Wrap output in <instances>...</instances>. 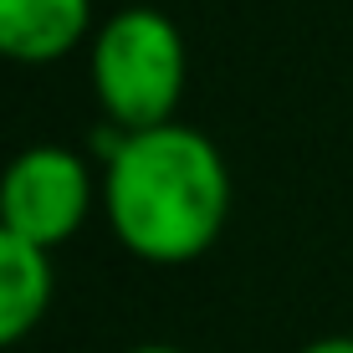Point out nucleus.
Here are the masks:
<instances>
[{
    "mask_svg": "<svg viewBox=\"0 0 353 353\" xmlns=\"http://www.w3.org/2000/svg\"><path fill=\"white\" fill-rule=\"evenodd\" d=\"M123 353H185V348H174V343H133Z\"/></svg>",
    "mask_w": 353,
    "mask_h": 353,
    "instance_id": "obj_7",
    "label": "nucleus"
},
{
    "mask_svg": "<svg viewBox=\"0 0 353 353\" xmlns=\"http://www.w3.org/2000/svg\"><path fill=\"white\" fill-rule=\"evenodd\" d=\"M297 353H353V333H327V338H312V343H302Z\"/></svg>",
    "mask_w": 353,
    "mask_h": 353,
    "instance_id": "obj_6",
    "label": "nucleus"
},
{
    "mask_svg": "<svg viewBox=\"0 0 353 353\" xmlns=\"http://www.w3.org/2000/svg\"><path fill=\"white\" fill-rule=\"evenodd\" d=\"M97 31L92 0H0V62L52 67Z\"/></svg>",
    "mask_w": 353,
    "mask_h": 353,
    "instance_id": "obj_4",
    "label": "nucleus"
},
{
    "mask_svg": "<svg viewBox=\"0 0 353 353\" xmlns=\"http://www.w3.org/2000/svg\"><path fill=\"white\" fill-rule=\"evenodd\" d=\"M103 205V174L67 143H26L0 169V225L41 251H62Z\"/></svg>",
    "mask_w": 353,
    "mask_h": 353,
    "instance_id": "obj_3",
    "label": "nucleus"
},
{
    "mask_svg": "<svg viewBox=\"0 0 353 353\" xmlns=\"http://www.w3.org/2000/svg\"><path fill=\"white\" fill-rule=\"evenodd\" d=\"M57 297V266L52 251L21 241L16 230L0 225V353L26 343L52 312Z\"/></svg>",
    "mask_w": 353,
    "mask_h": 353,
    "instance_id": "obj_5",
    "label": "nucleus"
},
{
    "mask_svg": "<svg viewBox=\"0 0 353 353\" xmlns=\"http://www.w3.org/2000/svg\"><path fill=\"white\" fill-rule=\"evenodd\" d=\"M103 149V221L143 266H190L230 225V164L210 133L159 123L143 133H97Z\"/></svg>",
    "mask_w": 353,
    "mask_h": 353,
    "instance_id": "obj_1",
    "label": "nucleus"
},
{
    "mask_svg": "<svg viewBox=\"0 0 353 353\" xmlns=\"http://www.w3.org/2000/svg\"><path fill=\"white\" fill-rule=\"evenodd\" d=\"M88 82L108 128L143 133L179 118L190 88L185 31L154 6H123L97 21L88 41Z\"/></svg>",
    "mask_w": 353,
    "mask_h": 353,
    "instance_id": "obj_2",
    "label": "nucleus"
}]
</instances>
